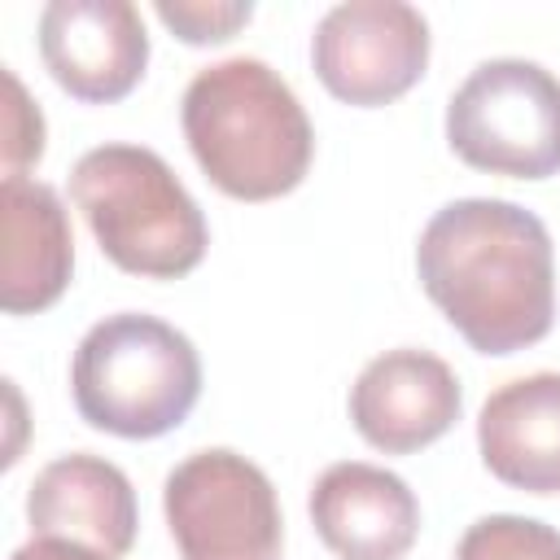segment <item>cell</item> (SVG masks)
<instances>
[{
    "instance_id": "obj_1",
    "label": "cell",
    "mask_w": 560,
    "mask_h": 560,
    "mask_svg": "<svg viewBox=\"0 0 560 560\" xmlns=\"http://www.w3.org/2000/svg\"><path fill=\"white\" fill-rule=\"evenodd\" d=\"M429 302L477 354H516L551 332L556 258L542 219L503 197L442 206L416 245Z\"/></svg>"
},
{
    "instance_id": "obj_2",
    "label": "cell",
    "mask_w": 560,
    "mask_h": 560,
    "mask_svg": "<svg viewBox=\"0 0 560 560\" xmlns=\"http://www.w3.org/2000/svg\"><path fill=\"white\" fill-rule=\"evenodd\" d=\"M184 140L206 179L236 201L293 192L315 153V131L293 88L258 57H228L184 88Z\"/></svg>"
},
{
    "instance_id": "obj_3",
    "label": "cell",
    "mask_w": 560,
    "mask_h": 560,
    "mask_svg": "<svg viewBox=\"0 0 560 560\" xmlns=\"http://www.w3.org/2000/svg\"><path fill=\"white\" fill-rule=\"evenodd\" d=\"M70 197L83 210L101 254L149 280L188 276L210 245V228L192 192L144 144L88 149L70 171Z\"/></svg>"
},
{
    "instance_id": "obj_4",
    "label": "cell",
    "mask_w": 560,
    "mask_h": 560,
    "mask_svg": "<svg viewBox=\"0 0 560 560\" xmlns=\"http://www.w3.org/2000/svg\"><path fill=\"white\" fill-rule=\"evenodd\" d=\"M70 394L92 429L149 442L179 429L197 407L201 359L166 319L118 311L83 332L70 363Z\"/></svg>"
},
{
    "instance_id": "obj_5",
    "label": "cell",
    "mask_w": 560,
    "mask_h": 560,
    "mask_svg": "<svg viewBox=\"0 0 560 560\" xmlns=\"http://www.w3.org/2000/svg\"><path fill=\"white\" fill-rule=\"evenodd\" d=\"M451 153L486 175L547 179L560 171V79L525 57L481 61L446 101Z\"/></svg>"
},
{
    "instance_id": "obj_6",
    "label": "cell",
    "mask_w": 560,
    "mask_h": 560,
    "mask_svg": "<svg viewBox=\"0 0 560 560\" xmlns=\"http://www.w3.org/2000/svg\"><path fill=\"white\" fill-rule=\"evenodd\" d=\"M162 512L184 560H276L280 503L271 477L236 451L210 446L179 459L162 486Z\"/></svg>"
},
{
    "instance_id": "obj_7",
    "label": "cell",
    "mask_w": 560,
    "mask_h": 560,
    "mask_svg": "<svg viewBox=\"0 0 560 560\" xmlns=\"http://www.w3.org/2000/svg\"><path fill=\"white\" fill-rule=\"evenodd\" d=\"M311 66L337 101L359 109L389 105L429 66V22L402 0H346L319 18Z\"/></svg>"
},
{
    "instance_id": "obj_8",
    "label": "cell",
    "mask_w": 560,
    "mask_h": 560,
    "mask_svg": "<svg viewBox=\"0 0 560 560\" xmlns=\"http://www.w3.org/2000/svg\"><path fill=\"white\" fill-rule=\"evenodd\" d=\"M39 57L74 101L114 105L144 79L149 35L127 0H52L39 13Z\"/></svg>"
},
{
    "instance_id": "obj_9",
    "label": "cell",
    "mask_w": 560,
    "mask_h": 560,
    "mask_svg": "<svg viewBox=\"0 0 560 560\" xmlns=\"http://www.w3.org/2000/svg\"><path fill=\"white\" fill-rule=\"evenodd\" d=\"M459 411L464 394L451 363L416 346L376 354L350 385V420L359 438L385 455H411L438 442Z\"/></svg>"
},
{
    "instance_id": "obj_10",
    "label": "cell",
    "mask_w": 560,
    "mask_h": 560,
    "mask_svg": "<svg viewBox=\"0 0 560 560\" xmlns=\"http://www.w3.org/2000/svg\"><path fill=\"white\" fill-rule=\"evenodd\" d=\"M311 525L337 560H402L420 534L411 486L376 464H328L311 486Z\"/></svg>"
},
{
    "instance_id": "obj_11",
    "label": "cell",
    "mask_w": 560,
    "mask_h": 560,
    "mask_svg": "<svg viewBox=\"0 0 560 560\" xmlns=\"http://www.w3.org/2000/svg\"><path fill=\"white\" fill-rule=\"evenodd\" d=\"M26 521L35 538H66L122 560L136 542V490L127 472L101 455L74 451L44 464L26 490Z\"/></svg>"
},
{
    "instance_id": "obj_12",
    "label": "cell",
    "mask_w": 560,
    "mask_h": 560,
    "mask_svg": "<svg viewBox=\"0 0 560 560\" xmlns=\"http://www.w3.org/2000/svg\"><path fill=\"white\" fill-rule=\"evenodd\" d=\"M0 219H4V271H0V306L9 315L48 311L74 271V236L70 214L44 179L13 175L0 184Z\"/></svg>"
},
{
    "instance_id": "obj_13",
    "label": "cell",
    "mask_w": 560,
    "mask_h": 560,
    "mask_svg": "<svg viewBox=\"0 0 560 560\" xmlns=\"http://www.w3.org/2000/svg\"><path fill=\"white\" fill-rule=\"evenodd\" d=\"M477 446L503 486L560 494V372H529L499 385L477 416Z\"/></svg>"
},
{
    "instance_id": "obj_14",
    "label": "cell",
    "mask_w": 560,
    "mask_h": 560,
    "mask_svg": "<svg viewBox=\"0 0 560 560\" xmlns=\"http://www.w3.org/2000/svg\"><path fill=\"white\" fill-rule=\"evenodd\" d=\"M455 560H560V529L534 516L494 512L464 529Z\"/></svg>"
},
{
    "instance_id": "obj_15",
    "label": "cell",
    "mask_w": 560,
    "mask_h": 560,
    "mask_svg": "<svg viewBox=\"0 0 560 560\" xmlns=\"http://www.w3.org/2000/svg\"><path fill=\"white\" fill-rule=\"evenodd\" d=\"M4 79V122H0V158H4V179L22 175L31 162H39L44 153V114L31 105L26 88L18 83L13 70L0 74Z\"/></svg>"
},
{
    "instance_id": "obj_16",
    "label": "cell",
    "mask_w": 560,
    "mask_h": 560,
    "mask_svg": "<svg viewBox=\"0 0 560 560\" xmlns=\"http://www.w3.org/2000/svg\"><path fill=\"white\" fill-rule=\"evenodd\" d=\"M158 18L184 44H223L254 18V4H166L162 0Z\"/></svg>"
},
{
    "instance_id": "obj_17",
    "label": "cell",
    "mask_w": 560,
    "mask_h": 560,
    "mask_svg": "<svg viewBox=\"0 0 560 560\" xmlns=\"http://www.w3.org/2000/svg\"><path fill=\"white\" fill-rule=\"evenodd\" d=\"M9 560H105V556L92 551V547L66 542V538H31V542L18 547Z\"/></svg>"
}]
</instances>
